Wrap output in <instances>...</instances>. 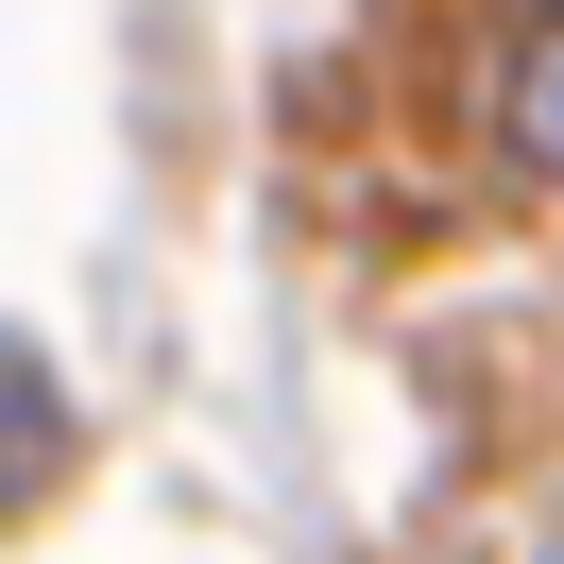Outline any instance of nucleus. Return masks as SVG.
I'll list each match as a JSON object with an SVG mask.
<instances>
[{"mask_svg":"<svg viewBox=\"0 0 564 564\" xmlns=\"http://www.w3.org/2000/svg\"><path fill=\"white\" fill-rule=\"evenodd\" d=\"M479 138H496L513 188H564V0H513L496 86H479Z\"/></svg>","mask_w":564,"mask_h":564,"instance_id":"f257e3e1","label":"nucleus"},{"mask_svg":"<svg viewBox=\"0 0 564 564\" xmlns=\"http://www.w3.org/2000/svg\"><path fill=\"white\" fill-rule=\"evenodd\" d=\"M52 462H69V393H52V359L0 325V513H35Z\"/></svg>","mask_w":564,"mask_h":564,"instance_id":"f03ea898","label":"nucleus"},{"mask_svg":"<svg viewBox=\"0 0 564 564\" xmlns=\"http://www.w3.org/2000/svg\"><path fill=\"white\" fill-rule=\"evenodd\" d=\"M547 564H564V547H547Z\"/></svg>","mask_w":564,"mask_h":564,"instance_id":"7ed1b4c3","label":"nucleus"}]
</instances>
